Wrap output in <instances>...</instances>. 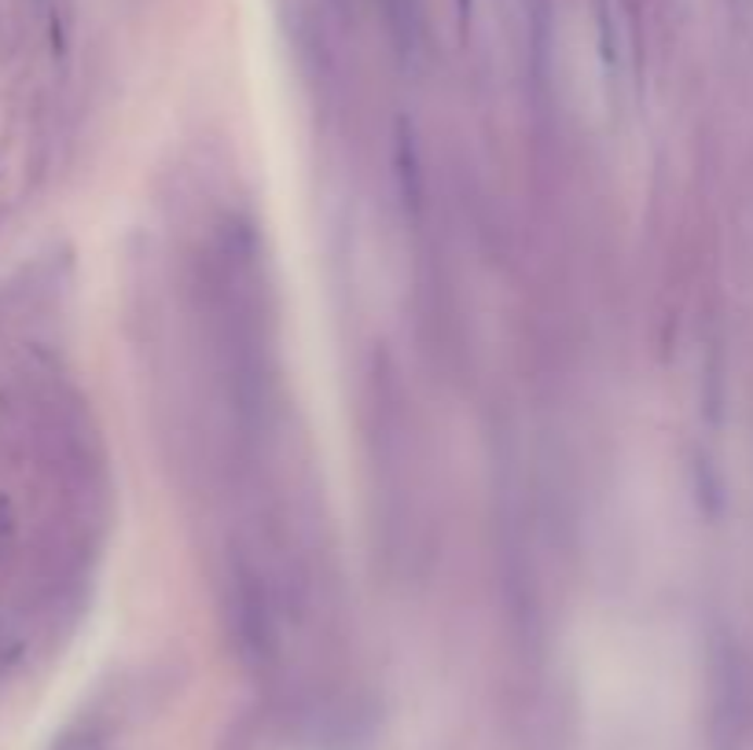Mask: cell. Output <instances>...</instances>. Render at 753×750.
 I'll list each match as a JSON object with an SVG mask.
<instances>
[]
</instances>
